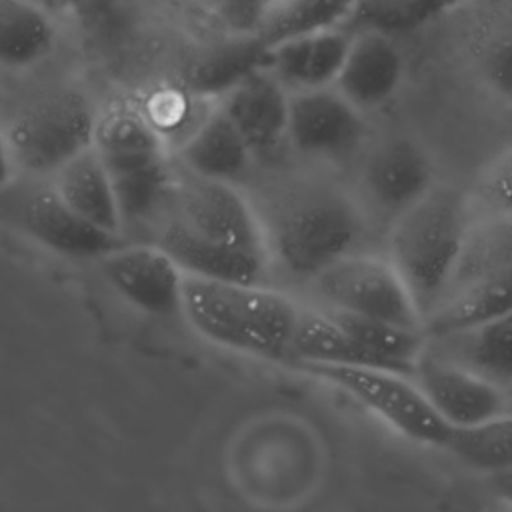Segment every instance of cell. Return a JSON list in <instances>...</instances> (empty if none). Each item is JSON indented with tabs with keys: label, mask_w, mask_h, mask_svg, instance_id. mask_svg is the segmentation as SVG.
<instances>
[{
	"label": "cell",
	"mask_w": 512,
	"mask_h": 512,
	"mask_svg": "<svg viewBox=\"0 0 512 512\" xmlns=\"http://www.w3.org/2000/svg\"><path fill=\"white\" fill-rule=\"evenodd\" d=\"M182 314L206 340L262 360L292 358L298 306L260 282L184 278Z\"/></svg>",
	"instance_id": "1"
},
{
	"label": "cell",
	"mask_w": 512,
	"mask_h": 512,
	"mask_svg": "<svg viewBox=\"0 0 512 512\" xmlns=\"http://www.w3.org/2000/svg\"><path fill=\"white\" fill-rule=\"evenodd\" d=\"M470 224L468 200L448 184H434L392 220L388 260L406 282L422 318L444 298Z\"/></svg>",
	"instance_id": "2"
},
{
	"label": "cell",
	"mask_w": 512,
	"mask_h": 512,
	"mask_svg": "<svg viewBox=\"0 0 512 512\" xmlns=\"http://www.w3.org/2000/svg\"><path fill=\"white\" fill-rule=\"evenodd\" d=\"M92 146L114 184L124 224L148 218L172 176L158 128L136 108L116 106L96 120Z\"/></svg>",
	"instance_id": "3"
},
{
	"label": "cell",
	"mask_w": 512,
	"mask_h": 512,
	"mask_svg": "<svg viewBox=\"0 0 512 512\" xmlns=\"http://www.w3.org/2000/svg\"><path fill=\"white\" fill-rule=\"evenodd\" d=\"M362 230V216L346 196L330 190L306 192L276 214L266 232L268 252L288 274L314 280L356 252Z\"/></svg>",
	"instance_id": "4"
},
{
	"label": "cell",
	"mask_w": 512,
	"mask_h": 512,
	"mask_svg": "<svg viewBox=\"0 0 512 512\" xmlns=\"http://www.w3.org/2000/svg\"><path fill=\"white\" fill-rule=\"evenodd\" d=\"M296 368L346 392L384 420L392 430L412 442L430 448H444L452 434V426L434 410L414 378L408 374L388 368L308 360H296Z\"/></svg>",
	"instance_id": "5"
},
{
	"label": "cell",
	"mask_w": 512,
	"mask_h": 512,
	"mask_svg": "<svg viewBox=\"0 0 512 512\" xmlns=\"http://www.w3.org/2000/svg\"><path fill=\"white\" fill-rule=\"evenodd\" d=\"M96 116L84 96L54 92L22 108L10 122L6 140L16 166L28 172H56L94 142Z\"/></svg>",
	"instance_id": "6"
},
{
	"label": "cell",
	"mask_w": 512,
	"mask_h": 512,
	"mask_svg": "<svg viewBox=\"0 0 512 512\" xmlns=\"http://www.w3.org/2000/svg\"><path fill=\"white\" fill-rule=\"evenodd\" d=\"M312 282L330 310L424 328V318L406 282L388 258L352 252Z\"/></svg>",
	"instance_id": "7"
},
{
	"label": "cell",
	"mask_w": 512,
	"mask_h": 512,
	"mask_svg": "<svg viewBox=\"0 0 512 512\" xmlns=\"http://www.w3.org/2000/svg\"><path fill=\"white\" fill-rule=\"evenodd\" d=\"M178 218L200 238L242 252L268 256L266 230L250 204L226 180L192 174L176 192Z\"/></svg>",
	"instance_id": "8"
},
{
	"label": "cell",
	"mask_w": 512,
	"mask_h": 512,
	"mask_svg": "<svg viewBox=\"0 0 512 512\" xmlns=\"http://www.w3.org/2000/svg\"><path fill=\"white\" fill-rule=\"evenodd\" d=\"M290 144L312 158H344L366 138L364 112L336 86L290 92Z\"/></svg>",
	"instance_id": "9"
},
{
	"label": "cell",
	"mask_w": 512,
	"mask_h": 512,
	"mask_svg": "<svg viewBox=\"0 0 512 512\" xmlns=\"http://www.w3.org/2000/svg\"><path fill=\"white\" fill-rule=\"evenodd\" d=\"M414 382L434 410L452 426H470L510 410V396L494 382L428 346L414 364Z\"/></svg>",
	"instance_id": "10"
},
{
	"label": "cell",
	"mask_w": 512,
	"mask_h": 512,
	"mask_svg": "<svg viewBox=\"0 0 512 512\" xmlns=\"http://www.w3.org/2000/svg\"><path fill=\"white\" fill-rule=\"evenodd\" d=\"M108 284L134 308L152 316L182 312L186 274L162 246H116L102 256Z\"/></svg>",
	"instance_id": "11"
},
{
	"label": "cell",
	"mask_w": 512,
	"mask_h": 512,
	"mask_svg": "<svg viewBox=\"0 0 512 512\" xmlns=\"http://www.w3.org/2000/svg\"><path fill=\"white\" fill-rule=\"evenodd\" d=\"M434 162L412 138L390 136L366 154L362 188L376 210L392 220L434 186Z\"/></svg>",
	"instance_id": "12"
},
{
	"label": "cell",
	"mask_w": 512,
	"mask_h": 512,
	"mask_svg": "<svg viewBox=\"0 0 512 512\" xmlns=\"http://www.w3.org/2000/svg\"><path fill=\"white\" fill-rule=\"evenodd\" d=\"M404 74V52L394 36L378 30H354L334 86L358 110L370 112L394 98Z\"/></svg>",
	"instance_id": "13"
},
{
	"label": "cell",
	"mask_w": 512,
	"mask_h": 512,
	"mask_svg": "<svg viewBox=\"0 0 512 512\" xmlns=\"http://www.w3.org/2000/svg\"><path fill=\"white\" fill-rule=\"evenodd\" d=\"M288 104V88L264 64L230 86L220 108L254 154H268L286 138Z\"/></svg>",
	"instance_id": "14"
},
{
	"label": "cell",
	"mask_w": 512,
	"mask_h": 512,
	"mask_svg": "<svg viewBox=\"0 0 512 512\" xmlns=\"http://www.w3.org/2000/svg\"><path fill=\"white\" fill-rule=\"evenodd\" d=\"M22 222L36 242L68 258H102L118 246V234L106 232L82 218L54 188L28 196Z\"/></svg>",
	"instance_id": "15"
},
{
	"label": "cell",
	"mask_w": 512,
	"mask_h": 512,
	"mask_svg": "<svg viewBox=\"0 0 512 512\" xmlns=\"http://www.w3.org/2000/svg\"><path fill=\"white\" fill-rule=\"evenodd\" d=\"M350 42L346 26L290 38L268 48L266 66L288 92L334 86Z\"/></svg>",
	"instance_id": "16"
},
{
	"label": "cell",
	"mask_w": 512,
	"mask_h": 512,
	"mask_svg": "<svg viewBox=\"0 0 512 512\" xmlns=\"http://www.w3.org/2000/svg\"><path fill=\"white\" fill-rule=\"evenodd\" d=\"M188 276L224 282H260L268 256L242 252L200 238L180 220H172L160 234V242Z\"/></svg>",
	"instance_id": "17"
},
{
	"label": "cell",
	"mask_w": 512,
	"mask_h": 512,
	"mask_svg": "<svg viewBox=\"0 0 512 512\" xmlns=\"http://www.w3.org/2000/svg\"><path fill=\"white\" fill-rule=\"evenodd\" d=\"M512 312V270L474 280L450 294L424 318L428 340L458 334Z\"/></svg>",
	"instance_id": "18"
},
{
	"label": "cell",
	"mask_w": 512,
	"mask_h": 512,
	"mask_svg": "<svg viewBox=\"0 0 512 512\" xmlns=\"http://www.w3.org/2000/svg\"><path fill=\"white\" fill-rule=\"evenodd\" d=\"M54 190L82 218L106 232L120 234L124 220L118 196L94 146L54 172Z\"/></svg>",
	"instance_id": "19"
},
{
	"label": "cell",
	"mask_w": 512,
	"mask_h": 512,
	"mask_svg": "<svg viewBox=\"0 0 512 512\" xmlns=\"http://www.w3.org/2000/svg\"><path fill=\"white\" fill-rule=\"evenodd\" d=\"M428 348L502 390H512V312L476 328L428 340Z\"/></svg>",
	"instance_id": "20"
},
{
	"label": "cell",
	"mask_w": 512,
	"mask_h": 512,
	"mask_svg": "<svg viewBox=\"0 0 512 512\" xmlns=\"http://www.w3.org/2000/svg\"><path fill=\"white\" fill-rule=\"evenodd\" d=\"M180 154L192 174L226 182L240 178L254 156L252 148L222 108L200 124L184 142Z\"/></svg>",
	"instance_id": "21"
},
{
	"label": "cell",
	"mask_w": 512,
	"mask_h": 512,
	"mask_svg": "<svg viewBox=\"0 0 512 512\" xmlns=\"http://www.w3.org/2000/svg\"><path fill=\"white\" fill-rule=\"evenodd\" d=\"M54 44L56 22L38 0H0V68H30Z\"/></svg>",
	"instance_id": "22"
},
{
	"label": "cell",
	"mask_w": 512,
	"mask_h": 512,
	"mask_svg": "<svg viewBox=\"0 0 512 512\" xmlns=\"http://www.w3.org/2000/svg\"><path fill=\"white\" fill-rule=\"evenodd\" d=\"M360 0H268L254 30L268 50L284 40L348 26Z\"/></svg>",
	"instance_id": "23"
},
{
	"label": "cell",
	"mask_w": 512,
	"mask_h": 512,
	"mask_svg": "<svg viewBox=\"0 0 512 512\" xmlns=\"http://www.w3.org/2000/svg\"><path fill=\"white\" fill-rule=\"evenodd\" d=\"M506 270H512V214H488L470 224L446 294Z\"/></svg>",
	"instance_id": "24"
},
{
	"label": "cell",
	"mask_w": 512,
	"mask_h": 512,
	"mask_svg": "<svg viewBox=\"0 0 512 512\" xmlns=\"http://www.w3.org/2000/svg\"><path fill=\"white\" fill-rule=\"evenodd\" d=\"M292 358L324 364H346V366H372L390 368L368 348H364L346 328H342L330 314L302 312L296 328ZM398 372V370H396Z\"/></svg>",
	"instance_id": "25"
},
{
	"label": "cell",
	"mask_w": 512,
	"mask_h": 512,
	"mask_svg": "<svg viewBox=\"0 0 512 512\" xmlns=\"http://www.w3.org/2000/svg\"><path fill=\"white\" fill-rule=\"evenodd\" d=\"M464 466L486 476L512 468V410L452 428L444 446Z\"/></svg>",
	"instance_id": "26"
},
{
	"label": "cell",
	"mask_w": 512,
	"mask_h": 512,
	"mask_svg": "<svg viewBox=\"0 0 512 512\" xmlns=\"http://www.w3.org/2000/svg\"><path fill=\"white\" fill-rule=\"evenodd\" d=\"M468 0H360L348 30H378L390 36L414 32Z\"/></svg>",
	"instance_id": "27"
},
{
	"label": "cell",
	"mask_w": 512,
	"mask_h": 512,
	"mask_svg": "<svg viewBox=\"0 0 512 512\" xmlns=\"http://www.w3.org/2000/svg\"><path fill=\"white\" fill-rule=\"evenodd\" d=\"M266 48L260 44L256 34L234 40L224 48L210 54L194 72V84L198 88L224 92L234 86L240 78L266 64Z\"/></svg>",
	"instance_id": "28"
},
{
	"label": "cell",
	"mask_w": 512,
	"mask_h": 512,
	"mask_svg": "<svg viewBox=\"0 0 512 512\" xmlns=\"http://www.w3.org/2000/svg\"><path fill=\"white\" fill-rule=\"evenodd\" d=\"M478 196L490 214H512V146L486 166L478 180Z\"/></svg>",
	"instance_id": "29"
},
{
	"label": "cell",
	"mask_w": 512,
	"mask_h": 512,
	"mask_svg": "<svg viewBox=\"0 0 512 512\" xmlns=\"http://www.w3.org/2000/svg\"><path fill=\"white\" fill-rule=\"evenodd\" d=\"M482 74L498 96L512 102V30L488 44L482 56Z\"/></svg>",
	"instance_id": "30"
},
{
	"label": "cell",
	"mask_w": 512,
	"mask_h": 512,
	"mask_svg": "<svg viewBox=\"0 0 512 512\" xmlns=\"http://www.w3.org/2000/svg\"><path fill=\"white\" fill-rule=\"evenodd\" d=\"M216 2L220 10L232 20V24H248V28L254 34L268 0H216Z\"/></svg>",
	"instance_id": "31"
},
{
	"label": "cell",
	"mask_w": 512,
	"mask_h": 512,
	"mask_svg": "<svg viewBox=\"0 0 512 512\" xmlns=\"http://www.w3.org/2000/svg\"><path fill=\"white\" fill-rule=\"evenodd\" d=\"M488 484L490 490L506 504L512 506V468L510 470H502L496 474L488 476Z\"/></svg>",
	"instance_id": "32"
},
{
	"label": "cell",
	"mask_w": 512,
	"mask_h": 512,
	"mask_svg": "<svg viewBox=\"0 0 512 512\" xmlns=\"http://www.w3.org/2000/svg\"><path fill=\"white\" fill-rule=\"evenodd\" d=\"M14 158L10 152V144L6 140V134L0 132V188L10 182L12 170H14Z\"/></svg>",
	"instance_id": "33"
},
{
	"label": "cell",
	"mask_w": 512,
	"mask_h": 512,
	"mask_svg": "<svg viewBox=\"0 0 512 512\" xmlns=\"http://www.w3.org/2000/svg\"><path fill=\"white\" fill-rule=\"evenodd\" d=\"M54 4L62 6V8H70V10H88V8H96L102 6L110 0H52Z\"/></svg>",
	"instance_id": "34"
},
{
	"label": "cell",
	"mask_w": 512,
	"mask_h": 512,
	"mask_svg": "<svg viewBox=\"0 0 512 512\" xmlns=\"http://www.w3.org/2000/svg\"><path fill=\"white\" fill-rule=\"evenodd\" d=\"M508 396H510V410H512V390L508 392Z\"/></svg>",
	"instance_id": "35"
}]
</instances>
